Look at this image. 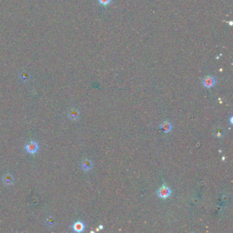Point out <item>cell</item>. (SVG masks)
<instances>
[{"mask_svg":"<svg viewBox=\"0 0 233 233\" xmlns=\"http://www.w3.org/2000/svg\"><path fill=\"white\" fill-rule=\"evenodd\" d=\"M213 133L217 137H222L225 135V129L224 128H221V127H218V128L215 129Z\"/></svg>","mask_w":233,"mask_h":233,"instance_id":"9c48e42d","label":"cell"},{"mask_svg":"<svg viewBox=\"0 0 233 233\" xmlns=\"http://www.w3.org/2000/svg\"><path fill=\"white\" fill-rule=\"evenodd\" d=\"M80 116V113L79 110L76 108H72L69 110V112H68V117L69 119L72 120H77L79 119Z\"/></svg>","mask_w":233,"mask_h":233,"instance_id":"5b68a950","label":"cell"},{"mask_svg":"<svg viewBox=\"0 0 233 233\" xmlns=\"http://www.w3.org/2000/svg\"><path fill=\"white\" fill-rule=\"evenodd\" d=\"M81 167L84 172H89L93 167V163L90 159H84L81 163Z\"/></svg>","mask_w":233,"mask_h":233,"instance_id":"277c9868","label":"cell"},{"mask_svg":"<svg viewBox=\"0 0 233 233\" xmlns=\"http://www.w3.org/2000/svg\"><path fill=\"white\" fill-rule=\"evenodd\" d=\"M159 129L162 130V131L165 133H167L172 131V125L169 121H164L159 125Z\"/></svg>","mask_w":233,"mask_h":233,"instance_id":"ba28073f","label":"cell"},{"mask_svg":"<svg viewBox=\"0 0 233 233\" xmlns=\"http://www.w3.org/2000/svg\"><path fill=\"white\" fill-rule=\"evenodd\" d=\"M25 150L28 152V153L35 154L39 150V146L38 144V143L35 142V141H31V142H29L25 146Z\"/></svg>","mask_w":233,"mask_h":233,"instance_id":"7a4b0ae2","label":"cell"},{"mask_svg":"<svg viewBox=\"0 0 233 233\" xmlns=\"http://www.w3.org/2000/svg\"><path fill=\"white\" fill-rule=\"evenodd\" d=\"M157 194V196L161 198L167 199V198H169L171 196L172 191L171 189L168 187L166 186V185H164L159 189Z\"/></svg>","mask_w":233,"mask_h":233,"instance_id":"6da1fadb","label":"cell"},{"mask_svg":"<svg viewBox=\"0 0 233 233\" xmlns=\"http://www.w3.org/2000/svg\"><path fill=\"white\" fill-rule=\"evenodd\" d=\"M46 224L49 227H53L56 224V220L53 217H49L47 219H46Z\"/></svg>","mask_w":233,"mask_h":233,"instance_id":"30bf717a","label":"cell"},{"mask_svg":"<svg viewBox=\"0 0 233 233\" xmlns=\"http://www.w3.org/2000/svg\"><path fill=\"white\" fill-rule=\"evenodd\" d=\"M99 228H100V229H102V228H103V226H100Z\"/></svg>","mask_w":233,"mask_h":233,"instance_id":"4fadbf2b","label":"cell"},{"mask_svg":"<svg viewBox=\"0 0 233 233\" xmlns=\"http://www.w3.org/2000/svg\"><path fill=\"white\" fill-rule=\"evenodd\" d=\"M85 224L83 223L82 221H78L75 222L74 224H73L72 226V228L73 230V231H75L76 232H82L85 229Z\"/></svg>","mask_w":233,"mask_h":233,"instance_id":"52a82bcc","label":"cell"},{"mask_svg":"<svg viewBox=\"0 0 233 233\" xmlns=\"http://www.w3.org/2000/svg\"><path fill=\"white\" fill-rule=\"evenodd\" d=\"M232 117L231 116V118H230V123H231V124H232Z\"/></svg>","mask_w":233,"mask_h":233,"instance_id":"7c38bea8","label":"cell"},{"mask_svg":"<svg viewBox=\"0 0 233 233\" xmlns=\"http://www.w3.org/2000/svg\"><path fill=\"white\" fill-rule=\"evenodd\" d=\"M202 83L205 88H210L213 87V86L215 85L216 80L212 76H207V77H206L203 79Z\"/></svg>","mask_w":233,"mask_h":233,"instance_id":"3957f363","label":"cell"},{"mask_svg":"<svg viewBox=\"0 0 233 233\" xmlns=\"http://www.w3.org/2000/svg\"><path fill=\"white\" fill-rule=\"evenodd\" d=\"M111 2H112V0H99V3L101 5H103V6H107Z\"/></svg>","mask_w":233,"mask_h":233,"instance_id":"8fae6325","label":"cell"},{"mask_svg":"<svg viewBox=\"0 0 233 233\" xmlns=\"http://www.w3.org/2000/svg\"><path fill=\"white\" fill-rule=\"evenodd\" d=\"M2 181H3L4 185L9 186L12 185L15 181V178L13 177L12 174H10V173H6L2 177Z\"/></svg>","mask_w":233,"mask_h":233,"instance_id":"8992f818","label":"cell"}]
</instances>
